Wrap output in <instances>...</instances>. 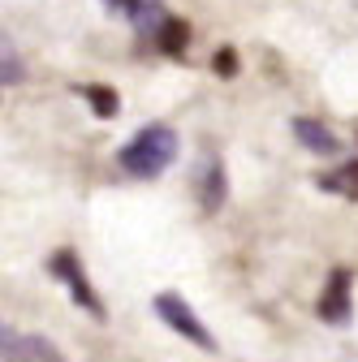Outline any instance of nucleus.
<instances>
[{
  "label": "nucleus",
  "instance_id": "nucleus-1",
  "mask_svg": "<svg viewBox=\"0 0 358 362\" xmlns=\"http://www.w3.org/2000/svg\"><path fill=\"white\" fill-rule=\"evenodd\" d=\"M177 129L173 125H143L134 139L117 151V164L129 173V177H139V181H151L160 177L164 168L177 164Z\"/></svg>",
  "mask_w": 358,
  "mask_h": 362
},
{
  "label": "nucleus",
  "instance_id": "nucleus-2",
  "mask_svg": "<svg viewBox=\"0 0 358 362\" xmlns=\"http://www.w3.org/2000/svg\"><path fill=\"white\" fill-rule=\"evenodd\" d=\"M48 272L65 285V293L86 310V315H96V324H108V306H104V298L96 293V285L86 281V272H82V259L69 250V246H61L52 259H48Z\"/></svg>",
  "mask_w": 358,
  "mask_h": 362
},
{
  "label": "nucleus",
  "instance_id": "nucleus-3",
  "mask_svg": "<svg viewBox=\"0 0 358 362\" xmlns=\"http://www.w3.org/2000/svg\"><path fill=\"white\" fill-rule=\"evenodd\" d=\"M151 310L160 315V324H164V328H173L177 337H186V341L199 345L203 354H216V349H220L216 337L207 332V324L186 306V298H177V293H156V298H151Z\"/></svg>",
  "mask_w": 358,
  "mask_h": 362
},
{
  "label": "nucleus",
  "instance_id": "nucleus-4",
  "mask_svg": "<svg viewBox=\"0 0 358 362\" xmlns=\"http://www.w3.org/2000/svg\"><path fill=\"white\" fill-rule=\"evenodd\" d=\"M320 320L333 324V328H345L354 320V276H350V267H333L328 272V285L320 293Z\"/></svg>",
  "mask_w": 358,
  "mask_h": 362
},
{
  "label": "nucleus",
  "instance_id": "nucleus-5",
  "mask_svg": "<svg viewBox=\"0 0 358 362\" xmlns=\"http://www.w3.org/2000/svg\"><path fill=\"white\" fill-rule=\"evenodd\" d=\"M5 362H65V354L48 341V337H35V332H13L5 328Z\"/></svg>",
  "mask_w": 358,
  "mask_h": 362
},
{
  "label": "nucleus",
  "instance_id": "nucleus-6",
  "mask_svg": "<svg viewBox=\"0 0 358 362\" xmlns=\"http://www.w3.org/2000/svg\"><path fill=\"white\" fill-rule=\"evenodd\" d=\"M294 139L306 147V151H316V156H337L341 151V143H337V134L324 125V121H316V117H294Z\"/></svg>",
  "mask_w": 358,
  "mask_h": 362
},
{
  "label": "nucleus",
  "instance_id": "nucleus-7",
  "mask_svg": "<svg viewBox=\"0 0 358 362\" xmlns=\"http://www.w3.org/2000/svg\"><path fill=\"white\" fill-rule=\"evenodd\" d=\"M225 194H229V177H225V164L220 160H207V173L199 177V207L207 216H216L225 207Z\"/></svg>",
  "mask_w": 358,
  "mask_h": 362
},
{
  "label": "nucleus",
  "instance_id": "nucleus-8",
  "mask_svg": "<svg viewBox=\"0 0 358 362\" xmlns=\"http://www.w3.org/2000/svg\"><path fill=\"white\" fill-rule=\"evenodd\" d=\"M156 48L160 52H168V57H182L186 48H190V22L186 18H164V26L156 30Z\"/></svg>",
  "mask_w": 358,
  "mask_h": 362
},
{
  "label": "nucleus",
  "instance_id": "nucleus-9",
  "mask_svg": "<svg viewBox=\"0 0 358 362\" xmlns=\"http://www.w3.org/2000/svg\"><path fill=\"white\" fill-rule=\"evenodd\" d=\"M316 181H320V190H328V194L358 199V160H345L341 168H333V173H320Z\"/></svg>",
  "mask_w": 358,
  "mask_h": 362
},
{
  "label": "nucleus",
  "instance_id": "nucleus-10",
  "mask_svg": "<svg viewBox=\"0 0 358 362\" xmlns=\"http://www.w3.org/2000/svg\"><path fill=\"white\" fill-rule=\"evenodd\" d=\"M164 0H134V9H129V22L134 30H139L143 39H156V30L164 26Z\"/></svg>",
  "mask_w": 358,
  "mask_h": 362
},
{
  "label": "nucleus",
  "instance_id": "nucleus-11",
  "mask_svg": "<svg viewBox=\"0 0 358 362\" xmlns=\"http://www.w3.org/2000/svg\"><path fill=\"white\" fill-rule=\"evenodd\" d=\"M82 100L91 104V112L100 117V121H112L117 112H121V95L112 86H82Z\"/></svg>",
  "mask_w": 358,
  "mask_h": 362
},
{
  "label": "nucleus",
  "instance_id": "nucleus-12",
  "mask_svg": "<svg viewBox=\"0 0 358 362\" xmlns=\"http://www.w3.org/2000/svg\"><path fill=\"white\" fill-rule=\"evenodd\" d=\"M212 69H216V78H233V74H238V52H233V48H220V52L212 57Z\"/></svg>",
  "mask_w": 358,
  "mask_h": 362
},
{
  "label": "nucleus",
  "instance_id": "nucleus-13",
  "mask_svg": "<svg viewBox=\"0 0 358 362\" xmlns=\"http://www.w3.org/2000/svg\"><path fill=\"white\" fill-rule=\"evenodd\" d=\"M22 82V61L13 57V48L5 43V86H18Z\"/></svg>",
  "mask_w": 358,
  "mask_h": 362
},
{
  "label": "nucleus",
  "instance_id": "nucleus-14",
  "mask_svg": "<svg viewBox=\"0 0 358 362\" xmlns=\"http://www.w3.org/2000/svg\"><path fill=\"white\" fill-rule=\"evenodd\" d=\"M108 5H112L117 13H125V18H129V9H134V0H108Z\"/></svg>",
  "mask_w": 358,
  "mask_h": 362
}]
</instances>
